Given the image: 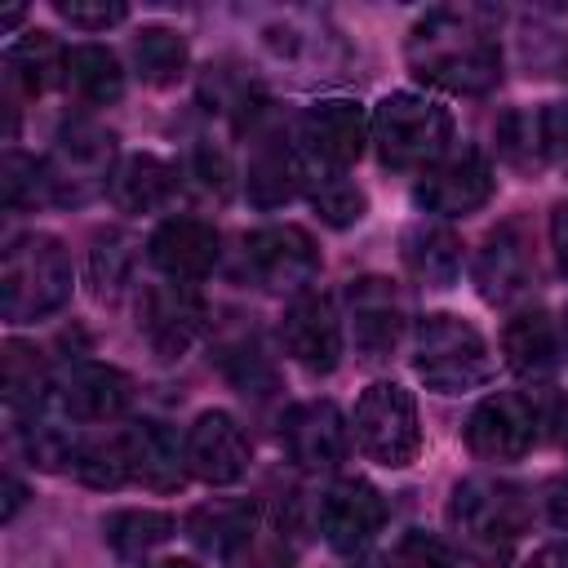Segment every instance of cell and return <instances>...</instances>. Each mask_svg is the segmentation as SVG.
I'll return each instance as SVG.
<instances>
[{"label":"cell","mask_w":568,"mask_h":568,"mask_svg":"<svg viewBox=\"0 0 568 568\" xmlns=\"http://www.w3.org/2000/svg\"><path fill=\"white\" fill-rule=\"evenodd\" d=\"M408 67L417 80L479 98L501 80V44L488 9H430L408 31Z\"/></svg>","instance_id":"cell-1"},{"label":"cell","mask_w":568,"mask_h":568,"mask_svg":"<svg viewBox=\"0 0 568 568\" xmlns=\"http://www.w3.org/2000/svg\"><path fill=\"white\" fill-rule=\"evenodd\" d=\"M71 297V253L49 231H27L4 244L0 311L9 324H36Z\"/></svg>","instance_id":"cell-2"},{"label":"cell","mask_w":568,"mask_h":568,"mask_svg":"<svg viewBox=\"0 0 568 568\" xmlns=\"http://www.w3.org/2000/svg\"><path fill=\"white\" fill-rule=\"evenodd\" d=\"M528 524V501L501 479H462L448 497V528L479 564H501Z\"/></svg>","instance_id":"cell-3"},{"label":"cell","mask_w":568,"mask_h":568,"mask_svg":"<svg viewBox=\"0 0 568 568\" xmlns=\"http://www.w3.org/2000/svg\"><path fill=\"white\" fill-rule=\"evenodd\" d=\"M413 368L430 390L462 395V390H475L493 377V355H488V342L479 337L475 324H466L462 315L435 311L417 324Z\"/></svg>","instance_id":"cell-4"},{"label":"cell","mask_w":568,"mask_h":568,"mask_svg":"<svg viewBox=\"0 0 568 568\" xmlns=\"http://www.w3.org/2000/svg\"><path fill=\"white\" fill-rule=\"evenodd\" d=\"M373 142L390 169H426L453 142V115L426 93H386L373 111Z\"/></svg>","instance_id":"cell-5"},{"label":"cell","mask_w":568,"mask_h":568,"mask_svg":"<svg viewBox=\"0 0 568 568\" xmlns=\"http://www.w3.org/2000/svg\"><path fill=\"white\" fill-rule=\"evenodd\" d=\"M115 178V138L93 120H67L44 160L53 204H89Z\"/></svg>","instance_id":"cell-6"},{"label":"cell","mask_w":568,"mask_h":568,"mask_svg":"<svg viewBox=\"0 0 568 568\" xmlns=\"http://www.w3.org/2000/svg\"><path fill=\"white\" fill-rule=\"evenodd\" d=\"M355 444L368 462L404 470L422 453L417 404L399 382H373L355 404Z\"/></svg>","instance_id":"cell-7"},{"label":"cell","mask_w":568,"mask_h":568,"mask_svg":"<svg viewBox=\"0 0 568 568\" xmlns=\"http://www.w3.org/2000/svg\"><path fill=\"white\" fill-rule=\"evenodd\" d=\"M368 129L373 120L355 98H324L297 120V155L311 173H346L359 160Z\"/></svg>","instance_id":"cell-8"},{"label":"cell","mask_w":568,"mask_h":568,"mask_svg":"<svg viewBox=\"0 0 568 568\" xmlns=\"http://www.w3.org/2000/svg\"><path fill=\"white\" fill-rule=\"evenodd\" d=\"M493 164L479 146H448L435 164L422 169L413 200L435 217H466L493 200Z\"/></svg>","instance_id":"cell-9"},{"label":"cell","mask_w":568,"mask_h":568,"mask_svg":"<svg viewBox=\"0 0 568 568\" xmlns=\"http://www.w3.org/2000/svg\"><path fill=\"white\" fill-rule=\"evenodd\" d=\"M244 271L253 275L257 288L266 293H311V280L320 275V248L311 231L293 222L262 226L244 235Z\"/></svg>","instance_id":"cell-10"},{"label":"cell","mask_w":568,"mask_h":568,"mask_svg":"<svg viewBox=\"0 0 568 568\" xmlns=\"http://www.w3.org/2000/svg\"><path fill=\"white\" fill-rule=\"evenodd\" d=\"M537 435H541V413L519 390L488 395L466 422V448L479 462H519L532 453Z\"/></svg>","instance_id":"cell-11"},{"label":"cell","mask_w":568,"mask_h":568,"mask_svg":"<svg viewBox=\"0 0 568 568\" xmlns=\"http://www.w3.org/2000/svg\"><path fill=\"white\" fill-rule=\"evenodd\" d=\"M470 275H475L479 297H484V302H493V306H497V302L519 297V293L532 284L537 262H532V240H528V231H524V222H519V217L497 222V226L479 240Z\"/></svg>","instance_id":"cell-12"},{"label":"cell","mask_w":568,"mask_h":568,"mask_svg":"<svg viewBox=\"0 0 568 568\" xmlns=\"http://www.w3.org/2000/svg\"><path fill=\"white\" fill-rule=\"evenodd\" d=\"M280 448L302 470H333L351 448V430H346L342 408L333 399L293 404L280 417Z\"/></svg>","instance_id":"cell-13"},{"label":"cell","mask_w":568,"mask_h":568,"mask_svg":"<svg viewBox=\"0 0 568 568\" xmlns=\"http://www.w3.org/2000/svg\"><path fill=\"white\" fill-rule=\"evenodd\" d=\"M284 351L293 364H302L306 373H333L342 364V320L328 293H302L293 297V306L284 311L280 324Z\"/></svg>","instance_id":"cell-14"},{"label":"cell","mask_w":568,"mask_h":568,"mask_svg":"<svg viewBox=\"0 0 568 568\" xmlns=\"http://www.w3.org/2000/svg\"><path fill=\"white\" fill-rule=\"evenodd\" d=\"M182 448H186V470L195 479H204V484H217V488L235 484L248 470V462H253V444H248L244 426L231 413H222V408L200 413L191 422Z\"/></svg>","instance_id":"cell-15"},{"label":"cell","mask_w":568,"mask_h":568,"mask_svg":"<svg viewBox=\"0 0 568 568\" xmlns=\"http://www.w3.org/2000/svg\"><path fill=\"white\" fill-rule=\"evenodd\" d=\"M204 302L191 284H151L138 297V328L160 351V359H178L204 333Z\"/></svg>","instance_id":"cell-16"},{"label":"cell","mask_w":568,"mask_h":568,"mask_svg":"<svg viewBox=\"0 0 568 568\" xmlns=\"http://www.w3.org/2000/svg\"><path fill=\"white\" fill-rule=\"evenodd\" d=\"M346 306H351V337H355L359 359H368V364L386 359L404 337L399 288L386 275H359L346 288Z\"/></svg>","instance_id":"cell-17"},{"label":"cell","mask_w":568,"mask_h":568,"mask_svg":"<svg viewBox=\"0 0 568 568\" xmlns=\"http://www.w3.org/2000/svg\"><path fill=\"white\" fill-rule=\"evenodd\" d=\"M386 524V501L368 479H337L320 501V532L333 550H364Z\"/></svg>","instance_id":"cell-18"},{"label":"cell","mask_w":568,"mask_h":568,"mask_svg":"<svg viewBox=\"0 0 568 568\" xmlns=\"http://www.w3.org/2000/svg\"><path fill=\"white\" fill-rule=\"evenodd\" d=\"M129 399H133V382L115 364L80 359L58 382V408L71 422H115L129 408Z\"/></svg>","instance_id":"cell-19"},{"label":"cell","mask_w":568,"mask_h":568,"mask_svg":"<svg viewBox=\"0 0 568 568\" xmlns=\"http://www.w3.org/2000/svg\"><path fill=\"white\" fill-rule=\"evenodd\" d=\"M146 253L173 284H195L217 266V231L204 217H164L151 231Z\"/></svg>","instance_id":"cell-20"},{"label":"cell","mask_w":568,"mask_h":568,"mask_svg":"<svg viewBox=\"0 0 568 568\" xmlns=\"http://www.w3.org/2000/svg\"><path fill=\"white\" fill-rule=\"evenodd\" d=\"M124 462L129 479L151 493H173L186 479V448H178V435L164 422H138L124 435Z\"/></svg>","instance_id":"cell-21"},{"label":"cell","mask_w":568,"mask_h":568,"mask_svg":"<svg viewBox=\"0 0 568 568\" xmlns=\"http://www.w3.org/2000/svg\"><path fill=\"white\" fill-rule=\"evenodd\" d=\"M399 257L422 288H448L462 271V240L444 222H413L399 240Z\"/></svg>","instance_id":"cell-22"},{"label":"cell","mask_w":568,"mask_h":568,"mask_svg":"<svg viewBox=\"0 0 568 568\" xmlns=\"http://www.w3.org/2000/svg\"><path fill=\"white\" fill-rule=\"evenodd\" d=\"M244 186H248V200L257 209H280L297 195L302 186V155L280 138V133H266L253 155H248V173H244Z\"/></svg>","instance_id":"cell-23"},{"label":"cell","mask_w":568,"mask_h":568,"mask_svg":"<svg viewBox=\"0 0 568 568\" xmlns=\"http://www.w3.org/2000/svg\"><path fill=\"white\" fill-rule=\"evenodd\" d=\"M178 191V169L151 151H138L129 155L115 178H111V200L129 213H151V209H164Z\"/></svg>","instance_id":"cell-24"},{"label":"cell","mask_w":568,"mask_h":568,"mask_svg":"<svg viewBox=\"0 0 568 568\" xmlns=\"http://www.w3.org/2000/svg\"><path fill=\"white\" fill-rule=\"evenodd\" d=\"M62 80L84 106H111L124 98V71L106 44H71L62 62Z\"/></svg>","instance_id":"cell-25"},{"label":"cell","mask_w":568,"mask_h":568,"mask_svg":"<svg viewBox=\"0 0 568 568\" xmlns=\"http://www.w3.org/2000/svg\"><path fill=\"white\" fill-rule=\"evenodd\" d=\"M501 351L506 364L519 377H550L559 364V346H555V324L546 311H519L506 320L501 328Z\"/></svg>","instance_id":"cell-26"},{"label":"cell","mask_w":568,"mask_h":568,"mask_svg":"<svg viewBox=\"0 0 568 568\" xmlns=\"http://www.w3.org/2000/svg\"><path fill=\"white\" fill-rule=\"evenodd\" d=\"M253 524H257V510L253 501H204L186 515V537L209 550V555H235L248 546L253 537Z\"/></svg>","instance_id":"cell-27"},{"label":"cell","mask_w":568,"mask_h":568,"mask_svg":"<svg viewBox=\"0 0 568 568\" xmlns=\"http://www.w3.org/2000/svg\"><path fill=\"white\" fill-rule=\"evenodd\" d=\"M62 62H67V49L49 31H27L4 49V84L22 89L27 98H40L62 75Z\"/></svg>","instance_id":"cell-28"},{"label":"cell","mask_w":568,"mask_h":568,"mask_svg":"<svg viewBox=\"0 0 568 568\" xmlns=\"http://www.w3.org/2000/svg\"><path fill=\"white\" fill-rule=\"evenodd\" d=\"M49 390V373L36 346L27 342H4V404L13 417H36Z\"/></svg>","instance_id":"cell-29"},{"label":"cell","mask_w":568,"mask_h":568,"mask_svg":"<svg viewBox=\"0 0 568 568\" xmlns=\"http://www.w3.org/2000/svg\"><path fill=\"white\" fill-rule=\"evenodd\" d=\"M173 515L164 510H111L102 519V532H106V546L120 555V559H142L151 555L155 546H164L173 537Z\"/></svg>","instance_id":"cell-30"},{"label":"cell","mask_w":568,"mask_h":568,"mask_svg":"<svg viewBox=\"0 0 568 568\" xmlns=\"http://www.w3.org/2000/svg\"><path fill=\"white\" fill-rule=\"evenodd\" d=\"M133 58H138L142 80L155 84V89H164V84L182 80V71H186V40L173 27L151 22V27H142L133 36Z\"/></svg>","instance_id":"cell-31"},{"label":"cell","mask_w":568,"mask_h":568,"mask_svg":"<svg viewBox=\"0 0 568 568\" xmlns=\"http://www.w3.org/2000/svg\"><path fill=\"white\" fill-rule=\"evenodd\" d=\"M497 151L510 169L519 173H537L546 164V142H541V111L515 106L497 120Z\"/></svg>","instance_id":"cell-32"},{"label":"cell","mask_w":568,"mask_h":568,"mask_svg":"<svg viewBox=\"0 0 568 568\" xmlns=\"http://www.w3.org/2000/svg\"><path fill=\"white\" fill-rule=\"evenodd\" d=\"M133 257H138V248H133V240L124 235V231H98L93 235V248H89V280H93V293L102 297V302H111L124 284H129V275H133Z\"/></svg>","instance_id":"cell-33"},{"label":"cell","mask_w":568,"mask_h":568,"mask_svg":"<svg viewBox=\"0 0 568 568\" xmlns=\"http://www.w3.org/2000/svg\"><path fill=\"white\" fill-rule=\"evenodd\" d=\"M311 204L320 209V217L328 226H351V222H359L368 213L364 191L346 173H315L311 178Z\"/></svg>","instance_id":"cell-34"},{"label":"cell","mask_w":568,"mask_h":568,"mask_svg":"<svg viewBox=\"0 0 568 568\" xmlns=\"http://www.w3.org/2000/svg\"><path fill=\"white\" fill-rule=\"evenodd\" d=\"M75 479L89 488H120L129 479V462H124V439H89L80 444L75 462H71Z\"/></svg>","instance_id":"cell-35"},{"label":"cell","mask_w":568,"mask_h":568,"mask_svg":"<svg viewBox=\"0 0 568 568\" xmlns=\"http://www.w3.org/2000/svg\"><path fill=\"white\" fill-rule=\"evenodd\" d=\"M22 444H27V457H31L36 466H44V470H62V466H71L75 453H80L75 435H71L62 422L40 417V413L27 417V426H22Z\"/></svg>","instance_id":"cell-36"},{"label":"cell","mask_w":568,"mask_h":568,"mask_svg":"<svg viewBox=\"0 0 568 568\" xmlns=\"http://www.w3.org/2000/svg\"><path fill=\"white\" fill-rule=\"evenodd\" d=\"M0 195L4 209H27L36 200H49V182H44V160H31L22 151H9L0 164Z\"/></svg>","instance_id":"cell-37"},{"label":"cell","mask_w":568,"mask_h":568,"mask_svg":"<svg viewBox=\"0 0 568 568\" xmlns=\"http://www.w3.org/2000/svg\"><path fill=\"white\" fill-rule=\"evenodd\" d=\"M386 568H457V559H453V550H448L439 537L413 528V532H404V537L395 541Z\"/></svg>","instance_id":"cell-38"},{"label":"cell","mask_w":568,"mask_h":568,"mask_svg":"<svg viewBox=\"0 0 568 568\" xmlns=\"http://www.w3.org/2000/svg\"><path fill=\"white\" fill-rule=\"evenodd\" d=\"M222 368H226V377L248 395H266V386L275 382V373H271V364L262 359V351L257 346H235V351H226L222 355Z\"/></svg>","instance_id":"cell-39"},{"label":"cell","mask_w":568,"mask_h":568,"mask_svg":"<svg viewBox=\"0 0 568 568\" xmlns=\"http://www.w3.org/2000/svg\"><path fill=\"white\" fill-rule=\"evenodd\" d=\"M53 9L71 27H80V31H106V27H115V22L129 18V9L120 0H58Z\"/></svg>","instance_id":"cell-40"},{"label":"cell","mask_w":568,"mask_h":568,"mask_svg":"<svg viewBox=\"0 0 568 568\" xmlns=\"http://www.w3.org/2000/svg\"><path fill=\"white\" fill-rule=\"evenodd\" d=\"M541 142H546V160L568 164V102L541 106Z\"/></svg>","instance_id":"cell-41"},{"label":"cell","mask_w":568,"mask_h":568,"mask_svg":"<svg viewBox=\"0 0 568 568\" xmlns=\"http://www.w3.org/2000/svg\"><path fill=\"white\" fill-rule=\"evenodd\" d=\"M550 244H555V262L568 275V200L550 209Z\"/></svg>","instance_id":"cell-42"},{"label":"cell","mask_w":568,"mask_h":568,"mask_svg":"<svg viewBox=\"0 0 568 568\" xmlns=\"http://www.w3.org/2000/svg\"><path fill=\"white\" fill-rule=\"evenodd\" d=\"M524 568H568V541H550V546H541Z\"/></svg>","instance_id":"cell-43"},{"label":"cell","mask_w":568,"mask_h":568,"mask_svg":"<svg viewBox=\"0 0 568 568\" xmlns=\"http://www.w3.org/2000/svg\"><path fill=\"white\" fill-rule=\"evenodd\" d=\"M546 67H550V75H559V80L568 84V36H559V44H555V58H550Z\"/></svg>","instance_id":"cell-44"},{"label":"cell","mask_w":568,"mask_h":568,"mask_svg":"<svg viewBox=\"0 0 568 568\" xmlns=\"http://www.w3.org/2000/svg\"><path fill=\"white\" fill-rule=\"evenodd\" d=\"M550 493H555V497H550V515H555V524H568V484H555Z\"/></svg>","instance_id":"cell-45"},{"label":"cell","mask_w":568,"mask_h":568,"mask_svg":"<svg viewBox=\"0 0 568 568\" xmlns=\"http://www.w3.org/2000/svg\"><path fill=\"white\" fill-rule=\"evenodd\" d=\"M18 506H22V484H18V479H9V501H4V519H13V515H18Z\"/></svg>","instance_id":"cell-46"},{"label":"cell","mask_w":568,"mask_h":568,"mask_svg":"<svg viewBox=\"0 0 568 568\" xmlns=\"http://www.w3.org/2000/svg\"><path fill=\"white\" fill-rule=\"evenodd\" d=\"M146 568H195L191 559H155V564H146Z\"/></svg>","instance_id":"cell-47"},{"label":"cell","mask_w":568,"mask_h":568,"mask_svg":"<svg viewBox=\"0 0 568 568\" xmlns=\"http://www.w3.org/2000/svg\"><path fill=\"white\" fill-rule=\"evenodd\" d=\"M564 333H568V315H564Z\"/></svg>","instance_id":"cell-48"}]
</instances>
